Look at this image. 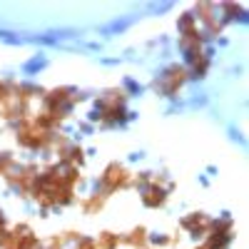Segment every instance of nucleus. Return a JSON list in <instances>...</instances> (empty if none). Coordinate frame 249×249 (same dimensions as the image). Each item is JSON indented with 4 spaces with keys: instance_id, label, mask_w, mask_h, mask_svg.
Wrapping results in <instances>:
<instances>
[{
    "instance_id": "obj_6",
    "label": "nucleus",
    "mask_w": 249,
    "mask_h": 249,
    "mask_svg": "<svg viewBox=\"0 0 249 249\" xmlns=\"http://www.w3.org/2000/svg\"><path fill=\"white\" fill-rule=\"evenodd\" d=\"M105 202H107V197L102 195V192H97V195H90L85 202H82V212L85 214H100L102 210H105Z\"/></svg>"
},
{
    "instance_id": "obj_2",
    "label": "nucleus",
    "mask_w": 249,
    "mask_h": 249,
    "mask_svg": "<svg viewBox=\"0 0 249 249\" xmlns=\"http://www.w3.org/2000/svg\"><path fill=\"white\" fill-rule=\"evenodd\" d=\"M130 184H135V175L127 167H122V164H110V167L100 175V192L105 197L124 190V187H130Z\"/></svg>"
},
{
    "instance_id": "obj_4",
    "label": "nucleus",
    "mask_w": 249,
    "mask_h": 249,
    "mask_svg": "<svg viewBox=\"0 0 249 249\" xmlns=\"http://www.w3.org/2000/svg\"><path fill=\"white\" fill-rule=\"evenodd\" d=\"M210 224H212V217H207V214H202V212L182 217V227H184V230L190 232V234L207 237V232H210Z\"/></svg>"
},
{
    "instance_id": "obj_8",
    "label": "nucleus",
    "mask_w": 249,
    "mask_h": 249,
    "mask_svg": "<svg viewBox=\"0 0 249 249\" xmlns=\"http://www.w3.org/2000/svg\"><path fill=\"white\" fill-rule=\"evenodd\" d=\"M0 230H5V222H3V217H0Z\"/></svg>"
},
{
    "instance_id": "obj_7",
    "label": "nucleus",
    "mask_w": 249,
    "mask_h": 249,
    "mask_svg": "<svg viewBox=\"0 0 249 249\" xmlns=\"http://www.w3.org/2000/svg\"><path fill=\"white\" fill-rule=\"evenodd\" d=\"M120 244H122V234H115V232H102L95 239V249H117Z\"/></svg>"
},
{
    "instance_id": "obj_1",
    "label": "nucleus",
    "mask_w": 249,
    "mask_h": 249,
    "mask_svg": "<svg viewBox=\"0 0 249 249\" xmlns=\"http://www.w3.org/2000/svg\"><path fill=\"white\" fill-rule=\"evenodd\" d=\"M80 182V170L75 167H50L48 172L37 175V182L33 187V197L40 207H65L75 199V187Z\"/></svg>"
},
{
    "instance_id": "obj_3",
    "label": "nucleus",
    "mask_w": 249,
    "mask_h": 249,
    "mask_svg": "<svg viewBox=\"0 0 249 249\" xmlns=\"http://www.w3.org/2000/svg\"><path fill=\"white\" fill-rule=\"evenodd\" d=\"M187 82V70L184 68H170L167 72L162 75V90H164V95H175L182 85Z\"/></svg>"
},
{
    "instance_id": "obj_5",
    "label": "nucleus",
    "mask_w": 249,
    "mask_h": 249,
    "mask_svg": "<svg viewBox=\"0 0 249 249\" xmlns=\"http://www.w3.org/2000/svg\"><path fill=\"white\" fill-rule=\"evenodd\" d=\"M122 244H127L132 249H147L150 244V234L144 227H135V230H130L127 234H122Z\"/></svg>"
}]
</instances>
